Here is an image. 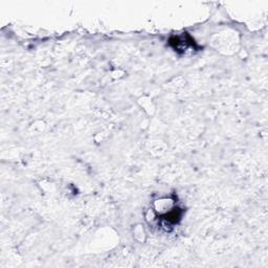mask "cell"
Wrapping results in <instances>:
<instances>
[{
  "instance_id": "1",
  "label": "cell",
  "mask_w": 268,
  "mask_h": 268,
  "mask_svg": "<svg viewBox=\"0 0 268 268\" xmlns=\"http://www.w3.org/2000/svg\"><path fill=\"white\" fill-rule=\"evenodd\" d=\"M170 44L173 47V49L176 50V52H185L186 50L191 49V47L195 46L194 40L188 36L187 34H183L181 36H176L173 37L170 40Z\"/></svg>"
}]
</instances>
